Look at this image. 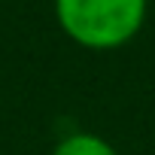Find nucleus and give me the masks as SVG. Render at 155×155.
I'll return each mask as SVG.
<instances>
[{"instance_id":"2","label":"nucleus","mask_w":155,"mask_h":155,"mask_svg":"<svg viewBox=\"0 0 155 155\" xmlns=\"http://www.w3.org/2000/svg\"><path fill=\"white\" fill-rule=\"evenodd\" d=\"M52 155H119V152L107 137L94 131H73L55 143Z\"/></svg>"},{"instance_id":"1","label":"nucleus","mask_w":155,"mask_h":155,"mask_svg":"<svg viewBox=\"0 0 155 155\" xmlns=\"http://www.w3.org/2000/svg\"><path fill=\"white\" fill-rule=\"evenodd\" d=\"M149 0H55L61 31L82 49L110 52L128 46L143 21Z\"/></svg>"}]
</instances>
